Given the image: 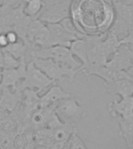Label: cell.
Instances as JSON below:
<instances>
[{
	"instance_id": "7",
	"label": "cell",
	"mask_w": 133,
	"mask_h": 149,
	"mask_svg": "<svg viewBox=\"0 0 133 149\" xmlns=\"http://www.w3.org/2000/svg\"><path fill=\"white\" fill-rule=\"evenodd\" d=\"M27 65L25 64V58L21 61L20 65L14 69H2V88H9L13 90L17 91V87L24 78Z\"/></svg>"
},
{
	"instance_id": "19",
	"label": "cell",
	"mask_w": 133,
	"mask_h": 149,
	"mask_svg": "<svg viewBox=\"0 0 133 149\" xmlns=\"http://www.w3.org/2000/svg\"><path fill=\"white\" fill-rule=\"evenodd\" d=\"M45 6L46 5L44 0H27L23 12L26 16H29L32 19H36L39 18Z\"/></svg>"
},
{
	"instance_id": "25",
	"label": "cell",
	"mask_w": 133,
	"mask_h": 149,
	"mask_svg": "<svg viewBox=\"0 0 133 149\" xmlns=\"http://www.w3.org/2000/svg\"><path fill=\"white\" fill-rule=\"evenodd\" d=\"M69 149H87L83 141L79 137L76 132L71 136L69 141H68Z\"/></svg>"
},
{
	"instance_id": "5",
	"label": "cell",
	"mask_w": 133,
	"mask_h": 149,
	"mask_svg": "<svg viewBox=\"0 0 133 149\" xmlns=\"http://www.w3.org/2000/svg\"><path fill=\"white\" fill-rule=\"evenodd\" d=\"M72 3L71 0H64L53 3L43 9L38 19L46 24L60 23L70 17Z\"/></svg>"
},
{
	"instance_id": "10",
	"label": "cell",
	"mask_w": 133,
	"mask_h": 149,
	"mask_svg": "<svg viewBox=\"0 0 133 149\" xmlns=\"http://www.w3.org/2000/svg\"><path fill=\"white\" fill-rule=\"evenodd\" d=\"M73 95L70 93L65 92L64 89L58 86L54 85L44 93V95H40L39 109L46 108L62 101V100L72 97Z\"/></svg>"
},
{
	"instance_id": "27",
	"label": "cell",
	"mask_w": 133,
	"mask_h": 149,
	"mask_svg": "<svg viewBox=\"0 0 133 149\" xmlns=\"http://www.w3.org/2000/svg\"><path fill=\"white\" fill-rule=\"evenodd\" d=\"M6 35L7 40H8V42H9V44H15V43H16L20 40L19 38L18 35L16 34V33L13 30H9L8 32L6 33Z\"/></svg>"
},
{
	"instance_id": "16",
	"label": "cell",
	"mask_w": 133,
	"mask_h": 149,
	"mask_svg": "<svg viewBox=\"0 0 133 149\" xmlns=\"http://www.w3.org/2000/svg\"><path fill=\"white\" fill-rule=\"evenodd\" d=\"M55 144H66L69 141L70 137L75 132L76 127L68 123H63L56 128L51 130Z\"/></svg>"
},
{
	"instance_id": "29",
	"label": "cell",
	"mask_w": 133,
	"mask_h": 149,
	"mask_svg": "<svg viewBox=\"0 0 133 149\" xmlns=\"http://www.w3.org/2000/svg\"><path fill=\"white\" fill-rule=\"evenodd\" d=\"M9 42L7 40L6 35V33H0V48L1 49H5L8 45H9Z\"/></svg>"
},
{
	"instance_id": "9",
	"label": "cell",
	"mask_w": 133,
	"mask_h": 149,
	"mask_svg": "<svg viewBox=\"0 0 133 149\" xmlns=\"http://www.w3.org/2000/svg\"><path fill=\"white\" fill-rule=\"evenodd\" d=\"M47 26H48L51 33V47L64 46L69 47L72 41L78 40L76 37L70 33L62 25V23L47 24Z\"/></svg>"
},
{
	"instance_id": "33",
	"label": "cell",
	"mask_w": 133,
	"mask_h": 149,
	"mask_svg": "<svg viewBox=\"0 0 133 149\" xmlns=\"http://www.w3.org/2000/svg\"><path fill=\"white\" fill-rule=\"evenodd\" d=\"M2 70H0V87H1V85H2Z\"/></svg>"
},
{
	"instance_id": "23",
	"label": "cell",
	"mask_w": 133,
	"mask_h": 149,
	"mask_svg": "<svg viewBox=\"0 0 133 149\" xmlns=\"http://www.w3.org/2000/svg\"><path fill=\"white\" fill-rule=\"evenodd\" d=\"M46 25V23L40 20L39 19H33L30 23L27 30V41L28 45H32L36 35L39 32L40 30L43 26Z\"/></svg>"
},
{
	"instance_id": "17",
	"label": "cell",
	"mask_w": 133,
	"mask_h": 149,
	"mask_svg": "<svg viewBox=\"0 0 133 149\" xmlns=\"http://www.w3.org/2000/svg\"><path fill=\"white\" fill-rule=\"evenodd\" d=\"M113 6L115 18L133 25V4H128L122 1L113 3Z\"/></svg>"
},
{
	"instance_id": "3",
	"label": "cell",
	"mask_w": 133,
	"mask_h": 149,
	"mask_svg": "<svg viewBox=\"0 0 133 149\" xmlns=\"http://www.w3.org/2000/svg\"><path fill=\"white\" fill-rule=\"evenodd\" d=\"M31 55L36 58L51 59L74 69H79L82 66L81 62L76 60L70 51L69 47H67L52 46L40 48L37 51H33Z\"/></svg>"
},
{
	"instance_id": "8",
	"label": "cell",
	"mask_w": 133,
	"mask_h": 149,
	"mask_svg": "<svg viewBox=\"0 0 133 149\" xmlns=\"http://www.w3.org/2000/svg\"><path fill=\"white\" fill-rule=\"evenodd\" d=\"M81 72L86 75H97L100 77V79H102L105 81V83H110L119 79H127L125 71H116L107 67L106 65L99 67L86 68L82 69Z\"/></svg>"
},
{
	"instance_id": "31",
	"label": "cell",
	"mask_w": 133,
	"mask_h": 149,
	"mask_svg": "<svg viewBox=\"0 0 133 149\" xmlns=\"http://www.w3.org/2000/svg\"><path fill=\"white\" fill-rule=\"evenodd\" d=\"M3 67V51L0 48V70H2Z\"/></svg>"
},
{
	"instance_id": "35",
	"label": "cell",
	"mask_w": 133,
	"mask_h": 149,
	"mask_svg": "<svg viewBox=\"0 0 133 149\" xmlns=\"http://www.w3.org/2000/svg\"><path fill=\"white\" fill-rule=\"evenodd\" d=\"M113 3H115V2H122V1H125V0H111Z\"/></svg>"
},
{
	"instance_id": "13",
	"label": "cell",
	"mask_w": 133,
	"mask_h": 149,
	"mask_svg": "<svg viewBox=\"0 0 133 149\" xmlns=\"http://www.w3.org/2000/svg\"><path fill=\"white\" fill-rule=\"evenodd\" d=\"M120 45L121 44L118 37L112 33L107 32V36L101 44V58L105 63H107L116 52Z\"/></svg>"
},
{
	"instance_id": "30",
	"label": "cell",
	"mask_w": 133,
	"mask_h": 149,
	"mask_svg": "<svg viewBox=\"0 0 133 149\" xmlns=\"http://www.w3.org/2000/svg\"><path fill=\"white\" fill-rule=\"evenodd\" d=\"M125 73L126 75H127V79L133 83V63L132 65L126 70Z\"/></svg>"
},
{
	"instance_id": "14",
	"label": "cell",
	"mask_w": 133,
	"mask_h": 149,
	"mask_svg": "<svg viewBox=\"0 0 133 149\" xmlns=\"http://www.w3.org/2000/svg\"><path fill=\"white\" fill-rule=\"evenodd\" d=\"M2 93L0 97V108L6 112H13L19 103L18 91L9 88H2Z\"/></svg>"
},
{
	"instance_id": "2",
	"label": "cell",
	"mask_w": 133,
	"mask_h": 149,
	"mask_svg": "<svg viewBox=\"0 0 133 149\" xmlns=\"http://www.w3.org/2000/svg\"><path fill=\"white\" fill-rule=\"evenodd\" d=\"M55 83V81L47 76L31 61L27 65L25 75L19 84L17 91L20 93L25 89H31L41 93Z\"/></svg>"
},
{
	"instance_id": "4",
	"label": "cell",
	"mask_w": 133,
	"mask_h": 149,
	"mask_svg": "<svg viewBox=\"0 0 133 149\" xmlns=\"http://www.w3.org/2000/svg\"><path fill=\"white\" fill-rule=\"evenodd\" d=\"M55 113L64 123L75 125L83 118L86 111L79 100L72 96L57 103Z\"/></svg>"
},
{
	"instance_id": "6",
	"label": "cell",
	"mask_w": 133,
	"mask_h": 149,
	"mask_svg": "<svg viewBox=\"0 0 133 149\" xmlns=\"http://www.w3.org/2000/svg\"><path fill=\"white\" fill-rule=\"evenodd\" d=\"M133 63V48L128 44H121L106 66L116 71H126Z\"/></svg>"
},
{
	"instance_id": "18",
	"label": "cell",
	"mask_w": 133,
	"mask_h": 149,
	"mask_svg": "<svg viewBox=\"0 0 133 149\" xmlns=\"http://www.w3.org/2000/svg\"><path fill=\"white\" fill-rule=\"evenodd\" d=\"M69 49L75 58H77L81 62L80 68L85 67L88 64V56L86 50V42L84 39H78L71 43ZM79 68V69H80Z\"/></svg>"
},
{
	"instance_id": "37",
	"label": "cell",
	"mask_w": 133,
	"mask_h": 149,
	"mask_svg": "<svg viewBox=\"0 0 133 149\" xmlns=\"http://www.w3.org/2000/svg\"><path fill=\"white\" fill-rule=\"evenodd\" d=\"M128 149H133V141H132V145H131V147Z\"/></svg>"
},
{
	"instance_id": "24",
	"label": "cell",
	"mask_w": 133,
	"mask_h": 149,
	"mask_svg": "<svg viewBox=\"0 0 133 149\" xmlns=\"http://www.w3.org/2000/svg\"><path fill=\"white\" fill-rule=\"evenodd\" d=\"M23 58L16 59V58H14L13 56H12L10 54L7 53L6 51H3V67H2V69L17 68L20 65L21 61H22Z\"/></svg>"
},
{
	"instance_id": "21",
	"label": "cell",
	"mask_w": 133,
	"mask_h": 149,
	"mask_svg": "<svg viewBox=\"0 0 133 149\" xmlns=\"http://www.w3.org/2000/svg\"><path fill=\"white\" fill-rule=\"evenodd\" d=\"M27 44L24 43L23 40H20L15 44H9L6 48L3 49V51L10 54L16 59H21L25 58V54L27 51Z\"/></svg>"
},
{
	"instance_id": "38",
	"label": "cell",
	"mask_w": 133,
	"mask_h": 149,
	"mask_svg": "<svg viewBox=\"0 0 133 149\" xmlns=\"http://www.w3.org/2000/svg\"><path fill=\"white\" fill-rule=\"evenodd\" d=\"M2 0H0V6L2 5Z\"/></svg>"
},
{
	"instance_id": "26",
	"label": "cell",
	"mask_w": 133,
	"mask_h": 149,
	"mask_svg": "<svg viewBox=\"0 0 133 149\" xmlns=\"http://www.w3.org/2000/svg\"><path fill=\"white\" fill-rule=\"evenodd\" d=\"M13 144L15 149H24L27 144V141L23 133H20L16 137H14Z\"/></svg>"
},
{
	"instance_id": "15",
	"label": "cell",
	"mask_w": 133,
	"mask_h": 149,
	"mask_svg": "<svg viewBox=\"0 0 133 149\" xmlns=\"http://www.w3.org/2000/svg\"><path fill=\"white\" fill-rule=\"evenodd\" d=\"M119 126V135L125 141L126 146L129 148L133 141V118L114 117Z\"/></svg>"
},
{
	"instance_id": "22",
	"label": "cell",
	"mask_w": 133,
	"mask_h": 149,
	"mask_svg": "<svg viewBox=\"0 0 133 149\" xmlns=\"http://www.w3.org/2000/svg\"><path fill=\"white\" fill-rule=\"evenodd\" d=\"M32 20V19L25 15L23 18L21 19L20 20L12 26V30L16 33V34L18 35L19 38L21 40H23L27 45L28 44L27 41V30L28 26H29L30 23Z\"/></svg>"
},
{
	"instance_id": "11",
	"label": "cell",
	"mask_w": 133,
	"mask_h": 149,
	"mask_svg": "<svg viewBox=\"0 0 133 149\" xmlns=\"http://www.w3.org/2000/svg\"><path fill=\"white\" fill-rule=\"evenodd\" d=\"M108 111L112 117L120 116L122 118H133V97L114 100L108 104Z\"/></svg>"
},
{
	"instance_id": "39",
	"label": "cell",
	"mask_w": 133,
	"mask_h": 149,
	"mask_svg": "<svg viewBox=\"0 0 133 149\" xmlns=\"http://www.w3.org/2000/svg\"><path fill=\"white\" fill-rule=\"evenodd\" d=\"M132 97H133V95H132Z\"/></svg>"
},
{
	"instance_id": "12",
	"label": "cell",
	"mask_w": 133,
	"mask_h": 149,
	"mask_svg": "<svg viewBox=\"0 0 133 149\" xmlns=\"http://www.w3.org/2000/svg\"><path fill=\"white\" fill-rule=\"evenodd\" d=\"M105 86L107 93L111 95H120L121 99L131 97L133 95V83L126 79L105 83Z\"/></svg>"
},
{
	"instance_id": "34",
	"label": "cell",
	"mask_w": 133,
	"mask_h": 149,
	"mask_svg": "<svg viewBox=\"0 0 133 149\" xmlns=\"http://www.w3.org/2000/svg\"><path fill=\"white\" fill-rule=\"evenodd\" d=\"M124 2H125L126 3H128V4H133V0H125Z\"/></svg>"
},
{
	"instance_id": "1",
	"label": "cell",
	"mask_w": 133,
	"mask_h": 149,
	"mask_svg": "<svg viewBox=\"0 0 133 149\" xmlns=\"http://www.w3.org/2000/svg\"><path fill=\"white\" fill-rule=\"evenodd\" d=\"M32 61L39 69L55 82L57 81L62 82L65 79H67L69 82H72L76 75L80 72L79 69H74L51 59L32 57Z\"/></svg>"
},
{
	"instance_id": "28",
	"label": "cell",
	"mask_w": 133,
	"mask_h": 149,
	"mask_svg": "<svg viewBox=\"0 0 133 149\" xmlns=\"http://www.w3.org/2000/svg\"><path fill=\"white\" fill-rule=\"evenodd\" d=\"M120 44L133 45V28L128 32V34L126 35L123 39L120 40Z\"/></svg>"
},
{
	"instance_id": "32",
	"label": "cell",
	"mask_w": 133,
	"mask_h": 149,
	"mask_svg": "<svg viewBox=\"0 0 133 149\" xmlns=\"http://www.w3.org/2000/svg\"><path fill=\"white\" fill-rule=\"evenodd\" d=\"M34 149H49V148L48 146H46V145H44V144H38V143H37L36 145H35Z\"/></svg>"
},
{
	"instance_id": "36",
	"label": "cell",
	"mask_w": 133,
	"mask_h": 149,
	"mask_svg": "<svg viewBox=\"0 0 133 149\" xmlns=\"http://www.w3.org/2000/svg\"><path fill=\"white\" fill-rule=\"evenodd\" d=\"M55 2L54 3H55V2H61V1H64V0H54ZM71 1H73V0H71Z\"/></svg>"
},
{
	"instance_id": "20",
	"label": "cell",
	"mask_w": 133,
	"mask_h": 149,
	"mask_svg": "<svg viewBox=\"0 0 133 149\" xmlns=\"http://www.w3.org/2000/svg\"><path fill=\"white\" fill-rule=\"evenodd\" d=\"M51 33L47 24L40 30L36 35L32 45L39 47L40 48L51 47Z\"/></svg>"
},
{
	"instance_id": "40",
	"label": "cell",
	"mask_w": 133,
	"mask_h": 149,
	"mask_svg": "<svg viewBox=\"0 0 133 149\" xmlns=\"http://www.w3.org/2000/svg\"><path fill=\"white\" fill-rule=\"evenodd\" d=\"M0 149H1V148H0Z\"/></svg>"
}]
</instances>
